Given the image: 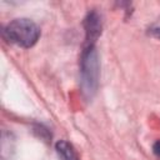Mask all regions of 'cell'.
<instances>
[{
	"instance_id": "obj_2",
	"label": "cell",
	"mask_w": 160,
	"mask_h": 160,
	"mask_svg": "<svg viewBox=\"0 0 160 160\" xmlns=\"http://www.w3.org/2000/svg\"><path fill=\"white\" fill-rule=\"evenodd\" d=\"M82 74H84V81H86L89 88L91 89V84L96 81V75H98V62H96V54L94 51V46H88L86 51L84 52Z\"/></svg>"
},
{
	"instance_id": "obj_3",
	"label": "cell",
	"mask_w": 160,
	"mask_h": 160,
	"mask_svg": "<svg viewBox=\"0 0 160 160\" xmlns=\"http://www.w3.org/2000/svg\"><path fill=\"white\" fill-rule=\"evenodd\" d=\"M55 149L60 160H79L78 152L74 149V146L65 140L58 141L55 145Z\"/></svg>"
},
{
	"instance_id": "obj_1",
	"label": "cell",
	"mask_w": 160,
	"mask_h": 160,
	"mask_svg": "<svg viewBox=\"0 0 160 160\" xmlns=\"http://www.w3.org/2000/svg\"><path fill=\"white\" fill-rule=\"evenodd\" d=\"M8 40L21 48H31L39 39L40 30L29 19H15L5 28Z\"/></svg>"
},
{
	"instance_id": "obj_5",
	"label": "cell",
	"mask_w": 160,
	"mask_h": 160,
	"mask_svg": "<svg viewBox=\"0 0 160 160\" xmlns=\"http://www.w3.org/2000/svg\"><path fill=\"white\" fill-rule=\"evenodd\" d=\"M152 151H154V154H155L156 156L160 158V140L155 141V144L152 145Z\"/></svg>"
},
{
	"instance_id": "obj_4",
	"label": "cell",
	"mask_w": 160,
	"mask_h": 160,
	"mask_svg": "<svg viewBox=\"0 0 160 160\" xmlns=\"http://www.w3.org/2000/svg\"><path fill=\"white\" fill-rule=\"evenodd\" d=\"M86 34H88V42H90L88 46H92V41L98 38L100 34V22L99 18L95 14H89L86 19Z\"/></svg>"
}]
</instances>
